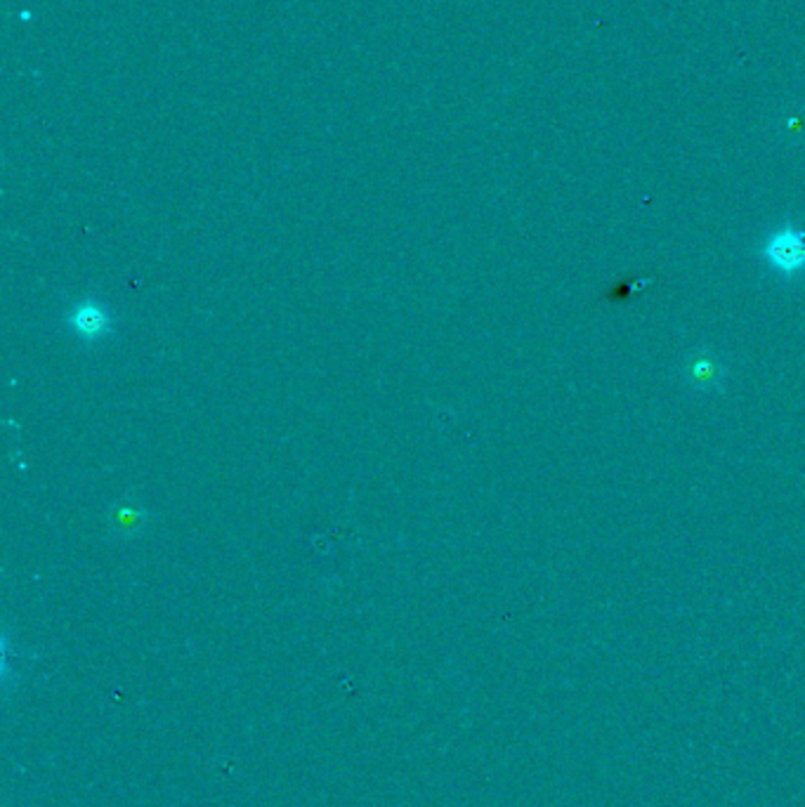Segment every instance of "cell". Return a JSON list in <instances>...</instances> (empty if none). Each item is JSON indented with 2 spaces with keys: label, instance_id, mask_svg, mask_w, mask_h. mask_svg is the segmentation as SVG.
Wrapping results in <instances>:
<instances>
[{
  "label": "cell",
  "instance_id": "1",
  "mask_svg": "<svg viewBox=\"0 0 805 807\" xmlns=\"http://www.w3.org/2000/svg\"><path fill=\"white\" fill-rule=\"evenodd\" d=\"M756 258L780 282H801L805 279V224L790 220L775 227L756 245Z\"/></svg>",
  "mask_w": 805,
  "mask_h": 807
},
{
  "label": "cell",
  "instance_id": "2",
  "mask_svg": "<svg viewBox=\"0 0 805 807\" xmlns=\"http://www.w3.org/2000/svg\"><path fill=\"white\" fill-rule=\"evenodd\" d=\"M682 378L694 392H723L725 388V361L711 347H697L682 364Z\"/></svg>",
  "mask_w": 805,
  "mask_h": 807
},
{
  "label": "cell",
  "instance_id": "3",
  "mask_svg": "<svg viewBox=\"0 0 805 807\" xmlns=\"http://www.w3.org/2000/svg\"><path fill=\"white\" fill-rule=\"evenodd\" d=\"M69 328H72L81 340H102L112 333V314L107 307H102L97 301H83L72 312H69Z\"/></svg>",
  "mask_w": 805,
  "mask_h": 807
},
{
  "label": "cell",
  "instance_id": "4",
  "mask_svg": "<svg viewBox=\"0 0 805 807\" xmlns=\"http://www.w3.org/2000/svg\"><path fill=\"white\" fill-rule=\"evenodd\" d=\"M650 284H652V279H642V282H631L628 286H615V289H609V291L605 293V297H607L609 303L628 301V297H634L636 293H640L642 289H647Z\"/></svg>",
  "mask_w": 805,
  "mask_h": 807
}]
</instances>
